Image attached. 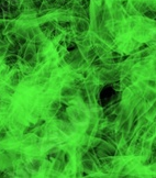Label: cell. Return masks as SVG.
Returning a JSON list of instances; mask_svg holds the SVG:
<instances>
[{
    "instance_id": "obj_1",
    "label": "cell",
    "mask_w": 156,
    "mask_h": 178,
    "mask_svg": "<svg viewBox=\"0 0 156 178\" xmlns=\"http://www.w3.org/2000/svg\"><path fill=\"white\" fill-rule=\"evenodd\" d=\"M87 29H88V24H87V22H85V21H82L77 24V30L79 32H84Z\"/></svg>"
},
{
    "instance_id": "obj_2",
    "label": "cell",
    "mask_w": 156,
    "mask_h": 178,
    "mask_svg": "<svg viewBox=\"0 0 156 178\" xmlns=\"http://www.w3.org/2000/svg\"><path fill=\"white\" fill-rule=\"evenodd\" d=\"M75 93H76V90H74V89H69V88H63V91H62V95L63 96H73L75 95Z\"/></svg>"
},
{
    "instance_id": "obj_3",
    "label": "cell",
    "mask_w": 156,
    "mask_h": 178,
    "mask_svg": "<svg viewBox=\"0 0 156 178\" xmlns=\"http://www.w3.org/2000/svg\"><path fill=\"white\" fill-rule=\"evenodd\" d=\"M84 167L86 168V169H88V170H93V164H92V162H90V161H84Z\"/></svg>"
},
{
    "instance_id": "obj_4",
    "label": "cell",
    "mask_w": 156,
    "mask_h": 178,
    "mask_svg": "<svg viewBox=\"0 0 156 178\" xmlns=\"http://www.w3.org/2000/svg\"><path fill=\"white\" fill-rule=\"evenodd\" d=\"M18 60V58L16 56H9L7 57V59H6V63L7 64H12V63H16Z\"/></svg>"
},
{
    "instance_id": "obj_5",
    "label": "cell",
    "mask_w": 156,
    "mask_h": 178,
    "mask_svg": "<svg viewBox=\"0 0 156 178\" xmlns=\"http://www.w3.org/2000/svg\"><path fill=\"white\" fill-rule=\"evenodd\" d=\"M145 17H147V18H154L155 17V12H153V11H146L145 12Z\"/></svg>"
},
{
    "instance_id": "obj_6",
    "label": "cell",
    "mask_w": 156,
    "mask_h": 178,
    "mask_svg": "<svg viewBox=\"0 0 156 178\" xmlns=\"http://www.w3.org/2000/svg\"><path fill=\"white\" fill-rule=\"evenodd\" d=\"M115 119H117V114H111V115L108 116V121L109 122H114Z\"/></svg>"
},
{
    "instance_id": "obj_7",
    "label": "cell",
    "mask_w": 156,
    "mask_h": 178,
    "mask_svg": "<svg viewBox=\"0 0 156 178\" xmlns=\"http://www.w3.org/2000/svg\"><path fill=\"white\" fill-rule=\"evenodd\" d=\"M129 122H130L129 120H127L125 122H124V124L122 125V130H123V131H128V128H129Z\"/></svg>"
},
{
    "instance_id": "obj_8",
    "label": "cell",
    "mask_w": 156,
    "mask_h": 178,
    "mask_svg": "<svg viewBox=\"0 0 156 178\" xmlns=\"http://www.w3.org/2000/svg\"><path fill=\"white\" fill-rule=\"evenodd\" d=\"M59 26L63 28H68V27H71V23L69 22H59Z\"/></svg>"
},
{
    "instance_id": "obj_9",
    "label": "cell",
    "mask_w": 156,
    "mask_h": 178,
    "mask_svg": "<svg viewBox=\"0 0 156 178\" xmlns=\"http://www.w3.org/2000/svg\"><path fill=\"white\" fill-rule=\"evenodd\" d=\"M123 84H125L127 86L131 85V79H130V77H127V78H124V79H123Z\"/></svg>"
},
{
    "instance_id": "obj_10",
    "label": "cell",
    "mask_w": 156,
    "mask_h": 178,
    "mask_svg": "<svg viewBox=\"0 0 156 178\" xmlns=\"http://www.w3.org/2000/svg\"><path fill=\"white\" fill-rule=\"evenodd\" d=\"M26 38H23V36H19V43L20 44H26Z\"/></svg>"
},
{
    "instance_id": "obj_11",
    "label": "cell",
    "mask_w": 156,
    "mask_h": 178,
    "mask_svg": "<svg viewBox=\"0 0 156 178\" xmlns=\"http://www.w3.org/2000/svg\"><path fill=\"white\" fill-rule=\"evenodd\" d=\"M58 106H59V101H58V100H56V101L53 103V105H52V108L55 109V108H57Z\"/></svg>"
},
{
    "instance_id": "obj_12",
    "label": "cell",
    "mask_w": 156,
    "mask_h": 178,
    "mask_svg": "<svg viewBox=\"0 0 156 178\" xmlns=\"http://www.w3.org/2000/svg\"><path fill=\"white\" fill-rule=\"evenodd\" d=\"M146 122H147V121H146V119H145V116H143V118L141 119V124H145Z\"/></svg>"
},
{
    "instance_id": "obj_13",
    "label": "cell",
    "mask_w": 156,
    "mask_h": 178,
    "mask_svg": "<svg viewBox=\"0 0 156 178\" xmlns=\"http://www.w3.org/2000/svg\"><path fill=\"white\" fill-rule=\"evenodd\" d=\"M148 85L151 86V87H155V83L152 82V80H149V82H148Z\"/></svg>"
},
{
    "instance_id": "obj_14",
    "label": "cell",
    "mask_w": 156,
    "mask_h": 178,
    "mask_svg": "<svg viewBox=\"0 0 156 178\" xmlns=\"http://www.w3.org/2000/svg\"><path fill=\"white\" fill-rule=\"evenodd\" d=\"M147 55H148V52H145V53H143L141 55V57H145V56H147Z\"/></svg>"
},
{
    "instance_id": "obj_15",
    "label": "cell",
    "mask_w": 156,
    "mask_h": 178,
    "mask_svg": "<svg viewBox=\"0 0 156 178\" xmlns=\"http://www.w3.org/2000/svg\"><path fill=\"white\" fill-rule=\"evenodd\" d=\"M148 146H149V143H148V142L144 143V147H145V149H148Z\"/></svg>"
},
{
    "instance_id": "obj_16",
    "label": "cell",
    "mask_w": 156,
    "mask_h": 178,
    "mask_svg": "<svg viewBox=\"0 0 156 178\" xmlns=\"http://www.w3.org/2000/svg\"><path fill=\"white\" fill-rule=\"evenodd\" d=\"M3 52H4V48H0V55H2Z\"/></svg>"
},
{
    "instance_id": "obj_17",
    "label": "cell",
    "mask_w": 156,
    "mask_h": 178,
    "mask_svg": "<svg viewBox=\"0 0 156 178\" xmlns=\"http://www.w3.org/2000/svg\"><path fill=\"white\" fill-rule=\"evenodd\" d=\"M84 44H85V45H89V44H90V43H89L88 41H86V42H84Z\"/></svg>"
}]
</instances>
